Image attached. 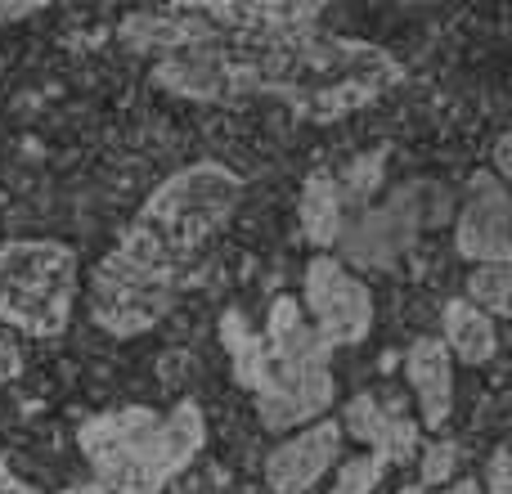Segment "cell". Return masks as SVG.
Wrapping results in <instances>:
<instances>
[{"instance_id": "6da1fadb", "label": "cell", "mask_w": 512, "mask_h": 494, "mask_svg": "<svg viewBox=\"0 0 512 494\" xmlns=\"http://www.w3.org/2000/svg\"><path fill=\"white\" fill-rule=\"evenodd\" d=\"M405 81L396 54L319 27L283 32L265 45L256 99H279L306 122H342Z\"/></svg>"}, {"instance_id": "7a4b0ae2", "label": "cell", "mask_w": 512, "mask_h": 494, "mask_svg": "<svg viewBox=\"0 0 512 494\" xmlns=\"http://www.w3.org/2000/svg\"><path fill=\"white\" fill-rule=\"evenodd\" d=\"M225 346L234 351V373L252 391L256 418L270 432H292L310 427L328 414L337 396V378L328 364V346L306 324L297 297H274L265 315V337L243 328V319L230 310L221 324Z\"/></svg>"}, {"instance_id": "3957f363", "label": "cell", "mask_w": 512, "mask_h": 494, "mask_svg": "<svg viewBox=\"0 0 512 494\" xmlns=\"http://www.w3.org/2000/svg\"><path fill=\"white\" fill-rule=\"evenodd\" d=\"M207 418L194 400H180L167 414L126 405L81 423L77 450L86 454L95 486L113 494H162L203 454Z\"/></svg>"}, {"instance_id": "277c9868", "label": "cell", "mask_w": 512, "mask_h": 494, "mask_svg": "<svg viewBox=\"0 0 512 494\" xmlns=\"http://www.w3.org/2000/svg\"><path fill=\"white\" fill-rule=\"evenodd\" d=\"M243 203V180L225 162H189V167L171 171L149 198H144L140 216L131 230L149 239L162 256L189 265L207 239L234 221Z\"/></svg>"}, {"instance_id": "5b68a950", "label": "cell", "mask_w": 512, "mask_h": 494, "mask_svg": "<svg viewBox=\"0 0 512 494\" xmlns=\"http://www.w3.org/2000/svg\"><path fill=\"white\" fill-rule=\"evenodd\" d=\"M180 283H185V265L162 256L135 230H126L122 243L90 274L86 288L90 319L113 337H140L176 310Z\"/></svg>"}, {"instance_id": "8992f818", "label": "cell", "mask_w": 512, "mask_h": 494, "mask_svg": "<svg viewBox=\"0 0 512 494\" xmlns=\"http://www.w3.org/2000/svg\"><path fill=\"white\" fill-rule=\"evenodd\" d=\"M77 306V252L59 239L0 243V324L23 337H59Z\"/></svg>"}, {"instance_id": "52a82bcc", "label": "cell", "mask_w": 512, "mask_h": 494, "mask_svg": "<svg viewBox=\"0 0 512 494\" xmlns=\"http://www.w3.org/2000/svg\"><path fill=\"white\" fill-rule=\"evenodd\" d=\"M301 315L328 351L333 346H355L373 328V292L337 256L319 252L310 256L306 274H301Z\"/></svg>"}, {"instance_id": "ba28073f", "label": "cell", "mask_w": 512, "mask_h": 494, "mask_svg": "<svg viewBox=\"0 0 512 494\" xmlns=\"http://www.w3.org/2000/svg\"><path fill=\"white\" fill-rule=\"evenodd\" d=\"M454 247L472 265H508L512 261V203L508 185H499L490 171H477L468 198L459 207Z\"/></svg>"}, {"instance_id": "9c48e42d", "label": "cell", "mask_w": 512, "mask_h": 494, "mask_svg": "<svg viewBox=\"0 0 512 494\" xmlns=\"http://www.w3.org/2000/svg\"><path fill=\"white\" fill-rule=\"evenodd\" d=\"M333 463H342V427H337V418H319L270 450L265 486L274 494H306L328 477Z\"/></svg>"}, {"instance_id": "30bf717a", "label": "cell", "mask_w": 512, "mask_h": 494, "mask_svg": "<svg viewBox=\"0 0 512 494\" xmlns=\"http://www.w3.org/2000/svg\"><path fill=\"white\" fill-rule=\"evenodd\" d=\"M337 427H342V436H355V441L364 445V454H373L382 468H387V463H405L418 454V423H409L405 414L387 409L378 396H369V391L346 405Z\"/></svg>"}, {"instance_id": "8fae6325", "label": "cell", "mask_w": 512, "mask_h": 494, "mask_svg": "<svg viewBox=\"0 0 512 494\" xmlns=\"http://www.w3.org/2000/svg\"><path fill=\"white\" fill-rule=\"evenodd\" d=\"M405 378L418 400L427 432H441L454 414V360L441 346V337H418L405 355Z\"/></svg>"}, {"instance_id": "7c38bea8", "label": "cell", "mask_w": 512, "mask_h": 494, "mask_svg": "<svg viewBox=\"0 0 512 494\" xmlns=\"http://www.w3.org/2000/svg\"><path fill=\"white\" fill-rule=\"evenodd\" d=\"M441 346L450 351L454 364L481 369V364H490L499 351V324L490 315H481L477 306H468L463 297H454L441 315Z\"/></svg>"}, {"instance_id": "4fadbf2b", "label": "cell", "mask_w": 512, "mask_h": 494, "mask_svg": "<svg viewBox=\"0 0 512 494\" xmlns=\"http://www.w3.org/2000/svg\"><path fill=\"white\" fill-rule=\"evenodd\" d=\"M301 234L315 247H333V239L342 234V189L328 171H310V180L301 185Z\"/></svg>"}, {"instance_id": "5bb4252c", "label": "cell", "mask_w": 512, "mask_h": 494, "mask_svg": "<svg viewBox=\"0 0 512 494\" xmlns=\"http://www.w3.org/2000/svg\"><path fill=\"white\" fill-rule=\"evenodd\" d=\"M468 306H477L481 315H490L499 324V319L508 315V306H512V265H472V274H468Z\"/></svg>"}, {"instance_id": "9a60e30c", "label": "cell", "mask_w": 512, "mask_h": 494, "mask_svg": "<svg viewBox=\"0 0 512 494\" xmlns=\"http://www.w3.org/2000/svg\"><path fill=\"white\" fill-rule=\"evenodd\" d=\"M382 463L373 459V454H355V459H342L337 463V477H333V486H328L324 494H373L378 490V481H382Z\"/></svg>"}, {"instance_id": "2e32d148", "label": "cell", "mask_w": 512, "mask_h": 494, "mask_svg": "<svg viewBox=\"0 0 512 494\" xmlns=\"http://www.w3.org/2000/svg\"><path fill=\"white\" fill-rule=\"evenodd\" d=\"M459 468V445L454 441H432L418 459V490H445Z\"/></svg>"}, {"instance_id": "e0dca14e", "label": "cell", "mask_w": 512, "mask_h": 494, "mask_svg": "<svg viewBox=\"0 0 512 494\" xmlns=\"http://www.w3.org/2000/svg\"><path fill=\"white\" fill-rule=\"evenodd\" d=\"M481 494H512V454H508V445H495V454H490Z\"/></svg>"}, {"instance_id": "ac0fdd59", "label": "cell", "mask_w": 512, "mask_h": 494, "mask_svg": "<svg viewBox=\"0 0 512 494\" xmlns=\"http://www.w3.org/2000/svg\"><path fill=\"white\" fill-rule=\"evenodd\" d=\"M23 378V351H18L9 337H0V387Z\"/></svg>"}, {"instance_id": "d6986e66", "label": "cell", "mask_w": 512, "mask_h": 494, "mask_svg": "<svg viewBox=\"0 0 512 494\" xmlns=\"http://www.w3.org/2000/svg\"><path fill=\"white\" fill-rule=\"evenodd\" d=\"M490 176H495L499 185H508V176H512V140L508 135L495 140V171H490Z\"/></svg>"}, {"instance_id": "ffe728a7", "label": "cell", "mask_w": 512, "mask_h": 494, "mask_svg": "<svg viewBox=\"0 0 512 494\" xmlns=\"http://www.w3.org/2000/svg\"><path fill=\"white\" fill-rule=\"evenodd\" d=\"M0 494H41V490H36L32 481L18 477V472L9 468V463H0Z\"/></svg>"}, {"instance_id": "44dd1931", "label": "cell", "mask_w": 512, "mask_h": 494, "mask_svg": "<svg viewBox=\"0 0 512 494\" xmlns=\"http://www.w3.org/2000/svg\"><path fill=\"white\" fill-rule=\"evenodd\" d=\"M400 494H481L477 481H450L445 490H418V486H409V490H400Z\"/></svg>"}, {"instance_id": "7402d4cb", "label": "cell", "mask_w": 512, "mask_h": 494, "mask_svg": "<svg viewBox=\"0 0 512 494\" xmlns=\"http://www.w3.org/2000/svg\"><path fill=\"white\" fill-rule=\"evenodd\" d=\"M32 14H41V5H0V23H23Z\"/></svg>"}, {"instance_id": "603a6c76", "label": "cell", "mask_w": 512, "mask_h": 494, "mask_svg": "<svg viewBox=\"0 0 512 494\" xmlns=\"http://www.w3.org/2000/svg\"><path fill=\"white\" fill-rule=\"evenodd\" d=\"M63 494H113V490H104V486H95V481H86V486H68Z\"/></svg>"}]
</instances>
